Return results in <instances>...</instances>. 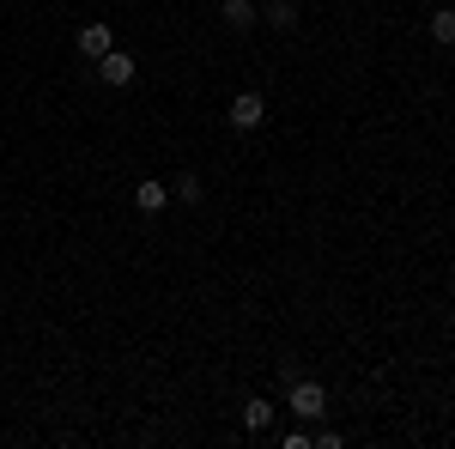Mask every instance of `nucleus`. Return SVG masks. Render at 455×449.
Here are the masks:
<instances>
[{
    "instance_id": "obj_1",
    "label": "nucleus",
    "mask_w": 455,
    "mask_h": 449,
    "mask_svg": "<svg viewBox=\"0 0 455 449\" xmlns=\"http://www.w3.org/2000/svg\"><path fill=\"white\" fill-rule=\"evenodd\" d=\"M285 389H291V419H322L328 413V389H322V382L315 377H285Z\"/></svg>"
},
{
    "instance_id": "obj_2",
    "label": "nucleus",
    "mask_w": 455,
    "mask_h": 449,
    "mask_svg": "<svg viewBox=\"0 0 455 449\" xmlns=\"http://www.w3.org/2000/svg\"><path fill=\"white\" fill-rule=\"evenodd\" d=\"M225 122H231L237 134H255V128L267 122V98H261V92H237V98H231V116H225Z\"/></svg>"
},
{
    "instance_id": "obj_3",
    "label": "nucleus",
    "mask_w": 455,
    "mask_h": 449,
    "mask_svg": "<svg viewBox=\"0 0 455 449\" xmlns=\"http://www.w3.org/2000/svg\"><path fill=\"white\" fill-rule=\"evenodd\" d=\"M109 49H116V36H109V25H104V19L79 31V55H85V61H104Z\"/></svg>"
},
{
    "instance_id": "obj_4",
    "label": "nucleus",
    "mask_w": 455,
    "mask_h": 449,
    "mask_svg": "<svg viewBox=\"0 0 455 449\" xmlns=\"http://www.w3.org/2000/svg\"><path fill=\"white\" fill-rule=\"evenodd\" d=\"M219 19H225L231 31H255V25H261V12H255V0H219Z\"/></svg>"
},
{
    "instance_id": "obj_5",
    "label": "nucleus",
    "mask_w": 455,
    "mask_h": 449,
    "mask_svg": "<svg viewBox=\"0 0 455 449\" xmlns=\"http://www.w3.org/2000/svg\"><path fill=\"white\" fill-rule=\"evenodd\" d=\"M98 79H104V85H128V79H134V55L109 49L104 61H98Z\"/></svg>"
},
{
    "instance_id": "obj_6",
    "label": "nucleus",
    "mask_w": 455,
    "mask_h": 449,
    "mask_svg": "<svg viewBox=\"0 0 455 449\" xmlns=\"http://www.w3.org/2000/svg\"><path fill=\"white\" fill-rule=\"evenodd\" d=\"M134 207L140 212H164L171 207V182H152V176H146L140 188H134Z\"/></svg>"
},
{
    "instance_id": "obj_7",
    "label": "nucleus",
    "mask_w": 455,
    "mask_h": 449,
    "mask_svg": "<svg viewBox=\"0 0 455 449\" xmlns=\"http://www.w3.org/2000/svg\"><path fill=\"white\" fill-rule=\"evenodd\" d=\"M425 31H431V43H437V49H455V6H437Z\"/></svg>"
},
{
    "instance_id": "obj_8",
    "label": "nucleus",
    "mask_w": 455,
    "mask_h": 449,
    "mask_svg": "<svg viewBox=\"0 0 455 449\" xmlns=\"http://www.w3.org/2000/svg\"><path fill=\"white\" fill-rule=\"evenodd\" d=\"M261 25H274V31H291V25H298V6H291V0H267Z\"/></svg>"
},
{
    "instance_id": "obj_9",
    "label": "nucleus",
    "mask_w": 455,
    "mask_h": 449,
    "mask_svg": "<svg viewBox=\"0 0 455 449\" xmlns=\"http://www.w3.org/2000/svg\"><path fill=\"white\" fill-rule=\"evenodd\" d=\"M243 425H249V431H267V425H274V401H249Z\"/></svg>"
},
{
    "instance_id": "obj_10",
    "label": "nucleus",
    "mask_w": 455,
    "mask_h": 449,
    "mask_svg": "<svg viewBox=\"0 0 455 449\" xmlns=\"http://www.w3.org/2000/svg\"><path fill=\"white\" fill-rule=\"evenodd\" d=\"M171 195H176V201H201L207 188H201V176H195V171H182V176L171 182Z\"/></svg>"
}]
</instances>
